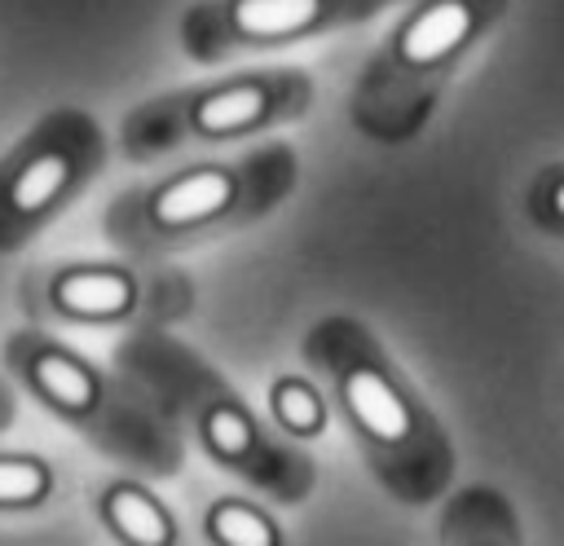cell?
Instances as JSON below:
<instances>
[{"label": "cell", "instance_id": "cell-2", "mask_svg": "<svg viewBox=\"0 0 564 546\" xmlns=\"http://www.w3.org/2000/svg\"><path fill=\"white\" fill-rule=\"evenodd\" d=\"M4 365L18 379V387H26L62 423L79 427L84 436H93L106 449L123 445L128 410L119 405L106 374L93 370L79 352H70L66 343H57L53 335H44L35 326H18L4 339Z\"/></svg>", "mask_w": 564, "mask_h": 546}, {"label": "cell", "instance_id": "cell-9", "mask_svg": "<svg viewBox=\"0 0 564 546\" xmlns=\"http://www.w3.org/2000/svg\"><path fill=\"white\" fill-rule=\"evenodd\" d=\"M326 0H229L220 9V31L229 40H286L322 18Z\"/></svg>", "mask_w": 564, "mask_h": 546}, {"label": "cell", "instance_id": "cell-3", "mask_svg": "<svg viewBox=\"0 0 564 546\" xmlns=\"http://www.w3.org/2000/svg\"><path fill=\"white\" fill-rule=\"evenodd\" d=\"M234 194H238V185L225 167L176 172V176L159 181L154 189L119 203L115 216H110V238L123 242V247L172 242L181 233L203 229L207 220H220L234 207Z\"/></svg>", "mask_w": 564, "mask_h": 546}, {"label": "cell", "instance_id": "cell-11", "mask_svg": "<svg viewBox=\"0 0 564 546\" xmlns=\"http://www.w3.org/2000/svg\"><path fill=\"white\" fill-rule=\"evenodd\" d=\"M207 533L216 542H225V546H273L278 542V528L260 511H251L242 502H220L207 515Z\"/></svg>", "mask_w": 564, "mask_h": 546}, {"label": "cell", "instance_id": "cell-10", "mask_svg": "<svg viewBox=\"0 0 564 546\" xmlns=\"http://www.w3.org/2000/svg\"><path fill=\"white\" fill-rule=\"evenodd\" d=\"M57 476L40 454L0 449V511H35L53 498Z\"/></svg>", "mask_w": 564, "mask_h": 546}, {"label": "cell", "instance_id": "cell-8", "mask_svg": "<svg viewBox=\"0 0 564 546\" xmlns=\"http://www.w3.org/2000/svg\"><path fill=\"white\" fill-rule=\"evenodd\" d=\"M476 26V9L467 0H436L432 9H423L419 18L405 22L397 53L410 66H432L441 57H449Z\"/></svg>", "mask_w": 564, "mask_h": 546}, {"label": "cell", "instance_id": "cell-6", "mask_svg": "<svg viewBox=\"0 0 564 546\" xmlns=\"http://www.w3.org/2000/svg\"><path fill=\"white\" fill-rule=\"evenodd\" d=\"M154 110L172 114L176 106L163 101ZM176 114H185V128L198 136H229V132H242L269 114V88L264 84H225V88H212V92L185 101Z\"/></svg>", "mask_w": 564, "mask_h": 546}, {"label": "cell", "instance_id": "cell-13", "mask_svg": "<svg viewBox=\"0 0 564 546\" xmlns=\"http://www.w3.org/2000/svg\"><path fill=\"white\" fill-rule=\"evenodd\" d=\"M273 414H278V423L291 427L295 436H313V432L322 427V401H317V392H313L308 383H300V379H282V383L273 387Z\"/></svg>", "mask_w": 564, "mask_h": 546}, {"label": "cell", "instance_id": "cell-4", "mask_svg": "<svg viewBox=\"0 0 564 546\" xmlns=\"http://www.w3.org/2000/svg\"><path fill=\"white\" fill-rule=\"evenodd\" d=\"M132 304L137 282L115 264H62L26 286V308L57 321H119Z\"/></svg>", "mask_w": 564, "mask_h": 546}, {"label": "cell", "instance_id": "cell-14", "mask_svg": "<svg viewBox=\"0 0 564 546\" xmlns=\"http://www.w3.org/2000/svg\"><path fill=\"white\" fill-rule=\"evenodd\" d=\"M13 418H18V392H13L9 379H0V432H4Z\"/></svg>", "mask_w": 564, "mask_h": 546}, {"label": "cell", "instance_id": "cell-15", "mask_svg": "<svg viewBox=\"0 0 564 546\" xmlns=\"http://www.w3.org/2000/svg\"><path fill=\"white\" fill-rule=\"evenodd\" d=\"M551 207H555V216H564V181L551 189Z\"/></svg>", "mask_w": 564, "mask_h": 546}, {"label": "cell", "instance_id": "cell-12", "mask_svg": "<svg viewBox=\"0 0 564 546\" xmlns=\"http://www.w3.org/2000/svg\"><path fill=\"white\" fill-rule=\"evenodd\" d=\"M203 436H207V445H212V454H220V458H242L247 449H251V418L238 410V405H212L207 414H203Z\"/></svg>", "mask_w": 564, "mask_h": 546}, {"label": "cell", "instance_id": "cell-1", "mask_svg": "<svg viewBox=\"0 0 564 546\" xmlns=\"http://www.w3.org/2000/svg\"><path fill=\"white\" fill-rule=\"evenodd\" d=\"M101 154L106 141L88 110H44L0 154V255H13L44 233L97 176Z\"/></svg>", "mask_w": 564, "mask_h": 546}, {"label": "cell", "instance_id": "cell-7", "mask_svg": "<svg viewBox=\"0 0 564 546\" xmlns=\"http://www.w3.org/2000/svg\"><path fill=\"white\" fill-rule=\"evenodd\" d=\"M97 511L106 520V528L119 537V542H132V546H167L176 537L172 528V515L163 511V502L132 484V480H115L101 489L97 498Z\"/></svg>", "mask_w": 564, "mask_h": 546}, {"label": "cell", "instance_id": "cell-5", "mask_svg": "<svg viewBox=\"0 0 564 546\" xmlns=\"http://www.w3.org/2000/svg\"><path fill=\"white\" fill-rule=\"evenodd\" d=\"M344 401L370 440H379V445H405L410 440L414 414H410L405 396L375 365H348L344 370Z\"/></svg>", "mask_w": 564, "mask_h": 546}]
</instances>
